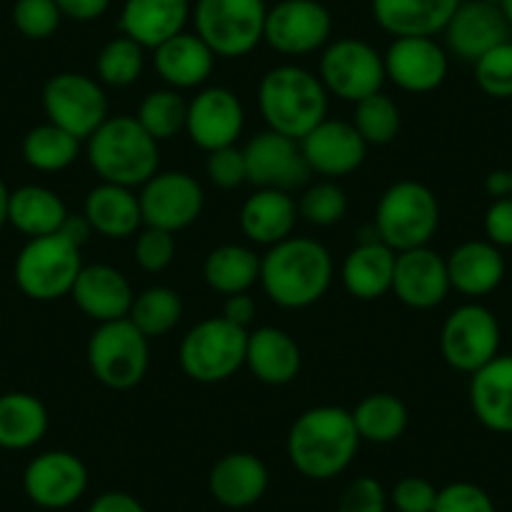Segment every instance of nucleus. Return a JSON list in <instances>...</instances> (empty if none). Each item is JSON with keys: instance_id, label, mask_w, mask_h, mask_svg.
<instances>
[{"instance_id": "nucleus-57", "label": "nucleus", "mask_w": 512, "mask_h": 512, "mask_svg": "<svg viewBox=\"0 0 512 512\" xmlns=\"http://www.w3.org/2000/svg\"><path fill=\"white\" fill-rule=\"evenodd\" d=\"M500 8H502V13H505V21H507V26H510V31H512V0H502Z\"/></svg>"}, {"instance_id": "nucleus-8", "label": "nucleus", "mask_w": 512, "mask_h": 512, "mask_svg": "<svg viewBox=\"0 0 512 512\" xmlns=\"http://www.w3.org/2000/svg\"><path fill=\"white\" fill-rule=\"evenodd\" d=\"M249 332L224 317H209L181 339L179 362L189 379L199 384L226 382L246 362Z\"/></svg>"}, {"instance_id": "nucleus-4", "label": "nucleus", "mask_w": 512, "mask_h": 512, "mask_svg": "<svg viewBox=\"0 0 512 512\" xmlns=\"http://www.w3.org/2000/svg\"><path fill=\"white\" fill-rule=\"evenodd\" d=\"M86 156L101 181L126 189H141L161 164L159 141L146 134L136 116H108L86 141Z\"/></svg>"}, {"instance_id": "nucleus-37", "label": "nucleus", "mask_w": 512, "mask_h": 512, "mask_svg": "<svg viewBox=\"0 0 512 512\" xmlns=\"http://www.w3.org/2000/svg\"><path fill=\"white\" fill-rule=\"evenodd\" d=\"M78 154H81V141L53 123L31 128L23 139V159L31 169L43 174L66 171L68 166L76 164Z\"/></svg>"}, {"instance_id": "nucleus-51", "label": "nucleus", "mask_w": 512, "mask_h": 512, "mask_svg": "<svg viewBox=\"0 0 512 512\" xmlns=\"http://www.w3.org/2000/svg\"><path fill=\"white\" fill-rule=\"evenodd\" d=\"M111 3L113 0H56L61 16L76 23L98 21V18L106 16Z\"/></svg>"}, {"instance_id": "nucleus-28", "label": "nucleus", "mask_w": 512, "mask_h": 512, "mask_svg": "<svg viewBox=\"0 0 512 512\" xmlns=\"http://www.w3.org/2000/svg\"><path fill=\"white\" fill-rule=\"evenodd\" d=\"M297 216L299 209L292 194L279 189H256L241 206L239 226L251 244L274 246L294 234Z\"/></svg>"}, {"instance_id": "nucleus-32", "label": "nucleus", "mask_w": 512, "mask_h": 512, "mask_svg": "<svg viewBox=\"0 0 512 512\" xmlns=\"http://www.w3.org/2000/svg\"><path fill=\"white\" fill-rule=\"evenodd\" d=\"M83 216L103 239H128L144 226L139 194H134V189L106 184V181L88 191Z\"/></svg>"}, {"instance_id": "nucleus-54", "label": "nucleus", "mask_w": 512, "mask_h": 512, "mask_svg": "<svg viewBox=\"0 0 512 512\" xmlns=\"http://www.w3.org/2000/svg\"><path fill=\"white\" fill-rule=\"evenodd\" d=\"M58 234H61L63 239L71 241L73 246H78V249H81V246L86 244L88 239H91L93 229H91V224H88V219L83 214L81 216L68 214V219L63 221V226H61V231H58Z\"/></svg>"}, {"instance_id": "nucleus-19", "label": "nucleus", "mask_w": 512, "mask_h": 512, "mask_svg": "<svg viewBox=\"0 0 512 512\" xmlns=\"http://www.w3.org/2000/svg\"><path fill=\"white\" fill-rule=\"evenodd\" d=\"M447 51L460 61L475 63L500 43L510 41L505 13L487 0H462L445 31Z\"/></svg>"}, {"instance_id": "nucleus-20", "label": "nucleus", "mask_w": 512, "mask_h": 512, "mask_svg": "<svg viewBox=\"0 0 512 512\" xmlns=\"http://www.w3.org/2000/svg\"><path fill=\"white\" fill-rule=\"evenodd\" d=\"M299 149H302L312 174L327 176L329 181H334L354 174L367 159L369 146L357 134L352 121L324 118L314 131H309L299 141Z\"/></svg>"}, {"instance_id": "nucleus-11", "label": "nucleus", "mask_w": 512, "mask_h": 512, "mask_svg": "<svg viewBox=\"0 0 512 512\" xmlns=\"http://www.w3.org/2000/svg\"><path fill=\"white\" fill-rule=\"evenodd\" d=\"M43 111L48 123L78 141H88L108 118V98L96 78L86 73H56L43 86Z\"/></svg>"}, {"instance_id": "nucleus-30", "label": "nucleus", "mask_w": 512, "mask_h": 512, "mask_svg": "<svg viewBox=\"0 0 512 512\" xmlns=\"http://www.w3.org/2000/svg\"><path fill=\"white\" fill-rule=\"evenodd\" d=\"M216 56L196 33H179L154 48V68L161 81L176 91L199 88L209 81Z\"/></svg>"}, {"instance_id": "nucleus-12", "label": "nucleus", "mask_w": 512, "mask_h": 512, "mask_svg": "<svg viewBox=\"0 0 512 512\" xmlns=\"http://www.w3.org/2000/svg\"><path fill=\"white\" fill-rule=\"evenodd\" d=\"M500 322L487 307L467 302L450 312L440 332V352L452 369L475 374L500 354Z\"/></svg>"}, {"instance_id": "nucleus-44", "label": "nucleus", "mask_w": 512, "mask_h": 512, "mask_svg": "<svg viewBox=\"0 0 512 512\" xmlns=\"http://www.w3.org/2000/svg\"><path fill=\"white\" fill-rule=\"evenodd\" d=\"M61 11L56 0H16L13 6V26L28 41H46L61 28Z\"/></svg>"}, {"instance_id": "nucleus-53", "label": "nucleus", "mask_w": 512, "mask_h": 512, "mask_svg": "<svg viewBox=\"0 0 512 512\" xmlns=\"http://www.w3.org/2000/svg\"><path fill=\"white\" fill-rule=\"evenodd\" d=\"M221 317L229 319V322L236 324V327L246 329L251 322H254V317H256V302L249 297V292L234 294V297H226L224 314H221Z\"/></svg>"}, {"instance_id": "nucleus-23", "label": "nucleus", "mask_w": 512, "mask_h": 512, "mask_svg": "<svg viewBox=\"0 0 512 512\" xmlns=\"http://www.w3.org/2000/svg\"><path fill=\"white\" fill-rule=\"evenodd\" d=\"M189 18L191 0H123L118 26L121 36L154 51L169 38L184 33Z\"/></svg>"}, {"instance_id": "nucleus-46", "label": "nucleus", "mask_w": 512, "mask_h": 512, "mask_svg": "<svg viewBox=\"0 0 512 512\" xmlns=\"http://www.w3.org/2000/svg\"><path fill=\"white\" fill-rule=\"evenodd\" d=\"M432 512H495V502L475 482H450L437 490Z\"/></svg>"}, {"instance_id": "nucleus-55", "label": "nucleus", "mask_w": 512, "mask_h": 512, "mask_svg": "<svg viewBox=\"0 0 512 512\" xmlns=\"http://www.w3.org/2000/svg\"><path fill=\"white\" fill-rule=\"evenodd\" d=\"M485 191H487V196H492V201L512 196V174L510 171L507 169L490 171L485 179Z\"/></svg>"}, {"instance_id": "nucleus-7", "label": "nucleus", "mask_w": 512, "mask_h": 512, "mask_svg": "<svg viewBox=\"0 0 512 512\" xmlns=\"http://www.w3.org/2000/svg\"><path fill=\"white\" fill-rule=\"evenodd\" d=\"M267 11L264 0H196L191 18L216 58H244L264 41Z\"/></svg>"}, {"instance_id": "nucleus-36", "label": "nucleus", "mask_w": 512, "mask_h": 512, "mask_svg": "<svg viewBox=\"0 0 512 512\" xmlns=\"http://www.w3.org/2000/svg\"><path fill=\"white\" fill-rule=\"evenodd\" d=\"M352 420L359 432V440L372 442V445H390L405 435L410 412L397 395L374 392L354 407Z\"/></svg>"}, {"instance_id": "nucleus-35", "label": "nucleus", "mask_w": 512, "mask_h": 512, "mask_svg": "<svg viewBox=\"0 0 512 512\" xmlns=\"http://www.w3.org/2000/svg\"><path fill=\"white\" fill-rule=\"evenodd\" d=\"M262 256L241 244H221L209 251L204 262V279L214 292L224 297L244 294L259 282Z\"/></svg>"}, {"instance_id": "nucleus-34", "label": "nucleus", "mask_w": 512, "mask_h": 512, "mask_svg": "<svg viewBox=\"0 0 512 512\" xmlns=\"http://www.w3.org/2000/svg\"><path fill=\"white\" fill-rule=\"evenodd\" d=\"M48 432V410L31 392L0 395V447L28 450L36 447Z\"/></svg>"}, {"instance_id": "nucleus-26", "label": "nucleus", "mask_w": 512, "mask_h": 512, "mask_svg": "<svg viewBox=\"0 0 512 512\" xmlns=\"http://www.w3.org/2000/svg\"><path fill=\"white\" fill-rule=\"evenodd\" d=\"M269 487V470L251 452H229L209 472V492L219 505L244 510L259 502Z\"/></svg>"}, {"instance_id": "nucleus-45", "label": "nucleus", "mask_w": 512, "mask_h": 512, "mask_svg": "<svg viewBox=\"0 0 512 512\" xmlns=\"http://www.w3.org/2000/svg\"><path fill=\"white\" fill-rule=\"evenodd\" d=\"M176 254V239L171 231L154 229V226H144V231L136 234L134 244V256L136 264H139L144 272L159 274L174 262Z\"/></svg>"}, {"instance_id": "nucleus-22", "label": "nucleus", "mask_w": 512, "mask_h": 512, "mask_svg": "<svg viewBox=\"0 0 512 512\" xmlns=\"http://www.w3.org/2000/svg\"><path fill=\"white\" fill-rule=\"evenodd\" d=\"M76 307L96 324L126 319L134 304V287L126 274L108 264L83 267L71 289Z\"/></svg>"}, {"instance_id": "nucleus-38", "label": "nucleus", "mask_w": 512, "mask_h": 512, "mask_svg": "<svg viewBox=\"0 0 512 512\" xmlns=\"http://www.w3.org/2000/svg\"><path fill=\"white\" fill-rule=\"evenodd\" d=\"M181 312H184V304L174 289L149 287L134 297L128 319L136 324L139 332L154 339L169 334L181 322Z\"/></svg>"}, {"instance_id": "nucleus-31", "label": "nucleus", "mask_w": 512, "mask_h": 512, "mask_svg": "<svg viewBox=\"0 0 512 512\" xmlns=\"http://www.w3.org/2000/svg\"><path fill=\"white\" fill-rule=\"evenodd\" d=\"M397 251L379 239L359 241L342 262V284L354 299L372 302L392 292Z\"/></svg>"}, {"instance_id": "nucleus-6", "label": "nucleus", "mask_w": 512, "mask_h": 512, "mask_svg": "<svg viewBox=\"0 0 512 512\" xmlns=\"http://www.w3.org/2000/svg\"><path fill=\"white\" fill-rule=\"evenodd\" d=\"M91 374L108 390L126 392L144 382L149 372V337L131 319L103 322L93 329L86 347Z\"/></svg>"}, {"instance_id": "nucleus-17", "label": "nucleus", "mask_w": 512, "mask_h": 512, "mask_svg": "<svg viewBox=\"0 0 512 512\" xmlns=\"http://www.w3.org/2000/svg\"><path fill=\"white\" fill-rule=\"evenodd\" d=\"M88 470L73 452L51 450L33 457L23 472V490L33 505L43 510H63L83 497Z\"/></svg>"}, {"instance_id": "nucleus-16", "label": "nucleus", "mask_w": 512, "mask_h": 512, "mask_svg": "<svg viewBox=\"0 0 512 512\" xmlns=\"http://www.w3.org/2000/svg\"><path fill=\"white\" fill-rule=\"evenodd\" d=\"M246 113L239 96L224 86L201 88L189 101L186 113V134L191 144L204 149L206 154L226 146H236L244 131Z\"/></svg>"}, {"instance_id": "nucleus-5", "label": "nucleus", "mask_w": 512, "mask_h": 512, "mask_svg": "<svg viewBox=\"0 0 512 512\" xmlns=\"http://www.w3.org/2000/svg\"><path fill=\"white\" fill-rule=\"evenodd\" d=\"M374 229L392 251L427 246L440 229V201L430 186L420 181H397L379 196Z\"/></svg>"}, {"instance_id": "nucleus-42", "label": "nucleus", "mask_w": 512, "mask_h": 512, "mask_svg": "<svg viewBox=\"0 0 512 512\" xmlns=\"http://www.w3.org/2000/svg\"><path fill=\"white\" fill-rule=\"evenodd\" d=\"M299 216L312 226H334L347 216L349 201L337 181H319L299 196Z\"/></svg>"}, {"instance_id": "nucleus-41", "label": "nucleus", "mask_w": 512, "mask_h": 512, "mask_svg": "<svg viewBox=\"0 0 512 512\" xmlns=\"http://www.w3.org/2000/svg\"><path fill=\"white\" fill-rule=\"evenodd\" d=\"M144 51L139 43L126 36L111 38L96 58L98 81L111 88H126L144 73Z\"/></svg>"}, {"instance_id": "nucleus-14", "label": "nucleus", "mask_w": 512, "mask_h": 512, "mask_svg": "<svg viewBox=\"0 0 512 512\" xmlns=\"http://www.w3.org/2000/svg\"><path fill=\"white\" fill-rule=\"evenodd\" d=\"M144 226L176 234L194 224L204 209V189L186 171H159L139 191Z\"/></svg>"}, {"instance_id": "nucleus-1", "label": "nucleus", "mask_w": 512, "mask_h": 512, "mask_svg": "<svg viewBox=\"0 0 512 512\" xmlns=\"http://www.w3.org/2000/svg\"><path fill=\"white\" fill-rule=\"evenodd\" d=\"M359 442L352 412L337 405H319L292 422L287 455L294 470L307 480H332L352 465Z\"/></svg>"}, {"instance_id": "nucleus-58", "label": "nucleus", "mask_w": 512, "mask_h": 512, "mask_svg": "<svg viewBox=\"0 0 512 512\" xmlns=\"http://www.w3.org/2000/svg\"><path fill=\"white\" fill-rule=\"evenodd\" d=\"M487 3H495V6H500L502 0H487Z\"/></svg>"}, {"instance_id": "nucleus-49", "label": "nucleus", "mask_w": 512, "mask_h": 512, "mask_svg": "<svg viewBox=\"0 0 512 512\" xmlns=\"http://www.w3.org/2000/svg\"><path fill=\"white\" fill-rule=\"evenodd\" d=\"M397 512H432L437 500V487L425 477H405L392 487L390 495Z\"/></svg>"}, {"instance_id": "nucleus-59", "label": "nucleus", "mask_w": 512, "mask_h": 512, "mask_svg": "<svg viewBox=\"0 0 512 512\" xmlns=\"http://www.w3.org/2000/svg\"><path fill=\"white\" fill-rule=\"evenodd\" d=\"M510 174H512V169H510Z\"/></svg>"}, {"instance_id": "nucleus-47", "label": "nucleus", "mask_w": 512, "mask_h": 512, "mask_svg": "<svg viewBox=\"0 0 512 512\" xmlns=\"http://www.w3.org/2000/svg\"><path fill=\"white\" fill-rule=\"evenodd\" d=\"M206 176L219 189H239L241 184H246L244 151L236 149V146L211 151L209 159H206Z\"/></svg>"}, {"instance_id": "nucleus-24", "label": "nucleus", "mask_w": 512, "mask_h": 512, "mask_svg": "<svg viewBox=\"0 0 512 512\" xmlns=\"http://www.w3.org/2000/svg\"><path fill=\"white\" fill-rule=\"evenodd\" d=\"M470 407L485 430L512 435V354H497L470 374Z\"/></svg>"}, {"instance_id": "nucleus-2", "label": "nucleus", "mask_w": 512, "mask_h": 512, "mask_svg": "<svg viewBox=\"0 0 512 512\" xmlns=\"http://www.w3.org/2000/svg\"><path fill=\"white\" fill-rule=\"evenodd\" d=\"M334 262L327 246L309 236H289L262 256L259 284L282 309H307L327 294Z\"/></svg>"}, {"instance_id": "nucleus-3", "label": "nucleus", "mask_w": 512, "mask_h": 512, "mask_svg": "<svg viewBox=\"0 0 512 512\" xmlns=\"http://www.w3.org/2000/svg\"><path fill=\"white\" fill-rule=\"evenodd\" d=\"M256 98L269 131L294 141H302L327 118V88L319 76L297 63H282L264 73Z\"/></svg>"}, {"instance_id": "nucleus-15", "label": "nucleus", "mask_w": 512, "mask_h": 512, "mask_svg": "<svg viewBox=\"0 0 512 512\" xmlns=\"http://www.w3.org/2000/svg\"><path fill=\"white\" fill-rule=\"evenodd\" d=\"M241 151L246 161V184H254L256 189H279L292 194L294 189H302L312 176L299 141L287 139L269 128L256 134Z\"/></svg>"}, {"instance_id": "nucleus-48", "label": "nucleus", "mask_w": 512, "mask_h": 512, "mask_svg": "<svg viewBox=\"0 0 512 512\" xmlns=\"http://www.w3.org/2000/svg\"><path fill=\"white\" fill-rule=\"evenodd\" d=\"M337 512H387V492L374 477H357L339 497Z\"/></svg>"}, {"instance_id": "nucleus-29", "label": "nucleus", "mask_w": 512, "mask_h": 512, "mask_svg": "<svg viewBox=\"0 0 512 512\" xmlns=\"http://www.w3.org/2000/svg\"><path fill=\"white\" fill-rule=\"evenodd\" d=\"M244 364L259 382L284 387L294 382L302 369V349L284 329L259 327L249 332Z\"/></svg>"}, {"instance_id": "nucleus-25", "label": "nucleus", "mask_w": 512, "mask_h": 512, "mask_svg": "<svg viewBox=\"0 0 512 512\" xmlns=\"http://www.w3.org/2000/svg\"><path fill=\"white\" fill-rule=\"evenodd\" d=\"M445 262L450 287L462 297H487L505 279V256L487 239H472L455 246Z\"/></svg>"}, {"instance_id": "nucleus-56", "label": "nucleus", "mask_w": 512, "mask_h": 512, "mask_svg": "<svg viewBox=\"0 0 512 512\" xmlns=\"http://www.w3.org/2000/svg\"><path fill=\"white\" fill-rule=\"evenodd\" d=\"M8 204H11V191H8L6 181L0 179V229L8 224Z\"/></svg>"}, {"instance_id": "nucleus-18", "label": "nucleus", "mask_w": 512, "mask_h": 512, "mask_svg": "<svg viewBox=\"0 0 512 512\" xmlns=\"http://www.w3.org/2000/svg\"><path fill=\"white\" fill-rule=\"evenodd\" d=\"M450 61L447 51L427 36L395 38L384 53L387 81L407 93H432L445 83Z\"/></svg>"}, {"instance_id": "nucleus-33", "label": "nucleus", "mask_w": 512, "mask_h": 512, "mask_svg": "<svg viewBox=\"0 0 512 512\" xmlns=\"http://www.w3.org/2000/svg\"><path fill=\"white\" fill-rule=\"evenodd\" d=\"M66 219L68 209L56 191L36 184L11 191L8 224L21 231V234H26L28 239L58 234Z\"/></svg>"}, {"instance_id": "nucleus-40", "label": "nucleus", "mask_w": 512, "mask_h": 512, "mask_svg": "<svg viewBox=\"0 0 512 512\" xmlns=\"http://www.w3.org/2000/svg\"><path fill=\"white\" fill-rule=\"evenodd\" d=\"M352 126L367 146H387L397 139L402 126L400 106L382 91L354 103Z\"/></svg>"}, {"instance_id": "nucleus-52", "label": "nucleus", "mask_w": 512, "mask_h": 512, "mask_svg": "<svg viewBox=\"0 0 512 512\" xmlns=\"http://www.w3.org/2000/svg\"><path fill=\"white\" fill-rule=\"evenodd\" d=\"M88 512H146V507L128 492H103L91 502Z\"/></svg>"}, {"instance_id": "nucleus-13", "label": "nucleus", "mask_w": 512, "mask_h": 512, "mask_svg": "<svg viewBox=\"0 0 512 512\" xmlns=\"http://www.w3.org/2000/svg\"><path fill=\"white\" fill-rule=\"evenodd\" d=\"M332 38V13L319 0H279L267 11L264 43L289 58L312 56Z\"/></svg>"}, {"instance_id": "nucleus-39", "label": "nucleus", "mask_w": 512, "mask_h": 512, "mask_svg": "<svg viewBox=\"0 0 512 512\" xmlns=\"http://www.w3.org/2000/svg\"><path fill=\"white\" fill-rule=\"evenodd\" d=\"M186 113L189 103L176 88H156L141 101L136 121L154 141H169L179 131H186Z\"/></svg>"}, {"instance_id": "nucleus-21", "label": "nucleus", "mask_w": 512, "mask_h": 512, "mask_svg": "<svg viewBox=\"0 0 512 512\" xmlns=\"http://www.w3.org/2000/svg\"><path fill=\"white\" fill-rule=\"evenodd\" d=\"M445 256L432 251L430 246L400 251L392 277V292L410 309H435L450 294Z\"/></svg>"}, {"instance_id": "nucleus-27", "label": "nucleus", "mask_w": 512, "mask_h": 512, "mask_svg": "<svg viewBox=\"0 0 512 512\" xmlns=\"http://www.w3.org/2000/svg\"><path fill=\"white\" fill-rule=\"evenodd\" d=\"M462 0H372V16L384 33L395 38L442 33Z\"/></svg>"}, {"instance_id": "nucleus-50", "label": "nucleus", "mask_w": 512, "mask_h": 512, "mask_svg": "<svg viewBox=\"0 0 512 512\" xmlns=\"http://www.w3.org/2000/svg\"><path fill=\"white\" fill-rule=\"evenodd\" d=\"M485 236L497 249H510L512 246V196L495 199L485 211Z\"/></svg>"}, {"instance_id": "nucleus-9", "label": "nucleus", "mask_w": 512, "mask_h": 512, "mask_svg": "<svg viewBox=\"0 0 512 512\" xmlns=\"http://www.w3.org/2000/svg\"><path fill=\"white\" fill-rule=\"evenodd\" d=\"M81 269V249L61 234H51L28 239L16 256L13 277L18 289L33 302H56L71 294Z\"/></svg>"}, {"instance_id": "nucleus-10", "label": "nucleus", "mask_w": 512, "mask_h": 512, "mask_svg": "<svg viewBox=\"0 0 512 512\" xmlns=\"http://www.w3.org/2000/svg\"><path fill=\"white\" fill-rule=\"evenodd\" d=\"M319 81L339 101L359 103L362 98L382 91L387 81L384 56L372 43L359 38L329 41L319 56Z\"/></svg>"}, {"instance_id": "nucleus-43", "label": "nucleus", "mask_w": 512, "mask_h": 512, "mask_svg": "<svg viewBox=\"0 0 512 512\" xmlns=\"http://www.w3.org/2000/svg\"><path fill=\"white\" fill-rule=\"evenodd\" d=\"M475 66V83L485 96L507 101L512 98V41L500 43L487 51Z\"/></svg>"}]
</instances>
